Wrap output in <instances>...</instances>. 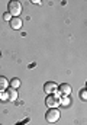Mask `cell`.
Wrapping results in <instances>:
<instances>
[{
    "label": "cell",
    "mask_w": 87,
    "mask_h": 125,
    "mask_svg": "<svg viewBox=\"0 0 87 125\" xmlns=\"http://www.w3.org/2000/svg\"><path fill=\"white\" fill-rule=\"evenodd\" d=\"M7 86H9V82H7V79H6L4 76H0V92L6 90V89H7Z\"/></svg>",
    "instance_id": "cell-8"
},
{
    "label": "cell",
    "mask_w": 87,
    "mask_h": 125,
    "mask_svg": "<svg viewBox=\"0 0 87 125\" xmlns=\"http://www.w3.org/2000/svg\"><path fill=\"white\" fill-rule=\"evenodd\" d=\"M70 102H71V100L68 99V96H61V97H59V103H62L64 106H68Z\"/></svg>",
    "instance_id": "cell-10"
},
{
    "label": "cell",
    "mask_w": 87,
    "mask_h": 125,
    "mask_svg": "<svg viewBox=\"0 0 87 125\" xmlns=\"http://www.w3.org/2000/svg\"><path fill=\"white\" fill-rule=\"evenodd\" d=\"M0 125H1V124H0Z\"/></svg>",
    "instance_id": "cell-13"
},
{
    "label": "cell",
    "mask_w": 87,
    "mask_h": 125,
    "mask_svg": "<svg viewBox=\"0 0 87 125\" xmlns=\"http://www.w3.org/2000/svg\"><path fill=\"white\" fill-rule=\"evenodd\" d=\"M3 19H4V21H9V22H10V19H12V15H10L9 12H6V13H3Z\"/></svg>",
    "instance_id": "cell-11"
},
{
    "label": "cell",
    "mask_w": 87,
    "mask_h": 125,
    "mask_svg": "<svg viewBox=\"0 0 87 125\" xmlns=\"http://www.w3.org/2000/svg\"><path fill=\"white\" fill-rule=\"evenodd\" d=\"M9 84H10V87H12V89H18V87L20 86V80L15 77V79H12V80L9 82Z\"/></svg>",
    "instance_id": "cell-9"
},
{
    "label": "cell",
    "mask_w": 87,
    "mask_h": 125,
    "mask_svg": "<svg viewBox=\"0 0 87 125\" xmlns=\"http://www.w3.org/2000/svg\"><path fill=\"white\" fill-rule=\"evenodd\" d=\"M57 87H58V86L54 83V82H47V83L44 84V90H45L48 94L55 93V92H57Z\"/></svg>",
    "instance_id": "cell-6"
},
{
    "label": "cell",
    "mask_w": 87,
    "mask_h": 125,
    "mask_svg": "<svg viewBox=\"0 0 87 125\" xmlns=\"http://www.w3.org/2000/svg\"><path fill=\"white\" fill-rule=\"evenodd\" d=\"M10 26H12V29H20L22 28V19L20 18H12L10 19Z\"/></svg>",
    "instance_id": "cell-7"
},
{
    "label": "cell",
    "mask_w": 87,
    "mask_h": 125,
    "mask_svg": "<svg viewBox=\"0 0 87 125\" xmlns=\"http://www.w3.org/2000/svg\"><path fill=\"white\" fill-rule=\"evenodd\" d=\"M80 97H81L83 100H86V99H87V92H86V89H83V90L80 92Z\"/></svg>",
    "instance_id": "cell-12"
},
{
    "label": "cell",
    "mask_w": 87,
    "mask_h": 125,
    "mask_svg": "<svg viewBox=\"0 0 87 125\" xmlns=\"http://www.w3.org/2000/svg\"><path fill=\"white\" fill-rule=\"evenodd\" d=\"M18 99V92L16 89H6L3 92H0V100H4V102H15Z\"/></svg>",
    "instance_id": "cell-2"
},
{
    "label": "cell",
    "mask_w": 87,
    "mask_h": 125,
    "mask_svg": "<svg viewBox=\"0 0 87 125\" xmlns=\"http://www.w3.org/2000/svg\"><path fill=\"white\" fill-rule=\"evenodd\" d=\"M59 116H61V114H59V111H58L57 108H49L48 112L45 114V119L48 122H57L58 119H59Z\"/></svg>",
    "instance_id": "cell-3"
},
{
    "label": "cell",
    "mask_w": 87,
    "mask_h": 125,
    "mask_svg": "<svg viewBox=\"0 0 87 125\" xmlns=\"http://www.w3.org/2000/svg\"><path fill=\"white\" fill-rule=\"evenodd\" d=\"M7 12L12 15V18H19V15L22 12V4L18 0H10L7 4Z\"/></svg>",
    "instance_id": "cell-1"
},
{
    "label": "cell",
    "mask_w": 87,
    "mask_h": 125,
    "mask_svg": "<svg viewBox=\"0 0 87 125\" xmlns=\"http://www.w3.org/2000/svg\"><path fill=\"white\" fill-rule=\"evenodd\" d=\"M71 86L68 84V83H62V84H59L57 87V94L58 96H68V94L71 93Z\"/></svg>",
    "instance_id": "cell-5"
},
{
    "label": "cell",
    "mask_w": 87,
    "mask_h": 125,
    "mask_svg": "<svg viewBox=\"0 0 87 125\" xmlns=\"http://www.w3.org/2000/svg\"><path fill=\"white\" fill-rule=\"evenodd\" d=\"M59 97H61V96H58L57 93L48 94V97L45 99V103H47L48 109H49V108H57L58 105H59Z\"/></svg>",
    "instance_id": "cell-4"
}]
</instances>
